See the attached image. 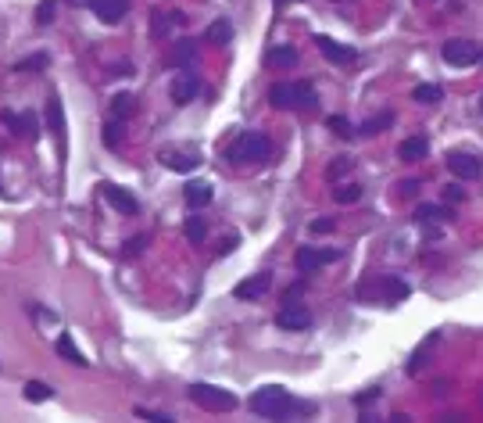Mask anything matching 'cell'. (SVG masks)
Wrapping results in <instances>:
<instances>
[{
  "label": "cell",
  "mask_w": 483,
  "mask_h": 423,
  "mask_svg": "<svg viewBox=\"0 0 483 423\" xmlns=\"http://www.w3.org/2000/svg\"><path fill=\"white\" fill-rule=\"evenodd\" d=\"M251 412L255 416H262V419H287V416H312V405L308 402H301V398H294L287 387H280V384H269V387H258L255 394H251Z\"/></svg>",
  "instance_id": "6da1fadb"
},
{
  "label": "cell",
  "mask_w": 483,
  "mask_h": 423,
  "mask_svg": "<svg viewBox=\"0 0 483 423\" xmlns=\"http://www.w3.org/2000/svg\"><path fill=\"white\" fill-rule=\"evenodd\" d=\"M269 151H273V140H269L265 133L251 129V133H240V136L225 147V158H229L233 165H258V161L269 158Z\"/></svg>",
  "instance_id": "7a4b0ae2"
},
{
  "label": "cell",
  "mask_w": 483,
  "mask_h": 423,
  "mask_svg": "<svg viewBox=\"0 0 483 423\" xmlns=\"http://www.w3.org/2000/svg\"><path fill=\"white\" fill-rule=\"evenodd\" d=\"M269 104L280 108V111H290V108L312 111L315 108V90H312V83H273L269 86Z\"/></svg>",
  "instance_id": "3957f363"
},
{
  "label": "cell",
  "mask_w": 483,
  "mask_h": 423,
  "mask_svg": "<svg viewBox=\"0 0 483 423\" xmlns=\"http://www.w3.org/2000/svg\"><path fill=\"white\" fill-rule=\"evenodd\" d=\"M190 398L204 412H233L236 409V394L225 387H215V384H190Z\"/></svg>",
  "instance_id": "277c9868"
},
{
  "label": "cell",
  "mask_w": 483,
  "mask_h": 423,
  "mask_svg": "<svg viewBox=\"0 0 483 423\" xmlns=\"http://www.w3.org/2000/svg\"><path fill=\"white\" fill-rule=\"evenodd\" d=\"M358 298H376V302H405L408 298V284H401L397 277H372L369 284H362L358 287Z\"/></svg>",
  "instance_id": "5b68a950"
},
{
  "label": "cell",
  "mask_w": 483,
  "mask_h": 423,
  "mask_svg": "<svg viewBox=\"0 0 483 423\" xmlns=\"http://www.w3.org/2000/svg\"><path fill=\"white\" fill-rule=\"evenodd\" d=\"M440 58L454 69H469L476 61H483V47H476L472 40H444L440 47Z\"/></svg>",
  "instance_id": "8992f818"
},
{
  "label": "cell",
  "mask_w": 483,
  "mask_h": 423,
  "mask_svg": "<svg viewBox=\"0 0 483 423\" xmlns=\"http://www.w3.org/2000/svg\"><path fill=\"white\" fill-rule=\"evenodd\" d=\"M97 190H101V197H104V201H108L115 211H122V216H136V211H140V201H136V197H133L126 186H118V183L104 179Z\"/></svg>",
  "instance_id": "52a82bcc"
},
{
  "label": "cell",
  "mask_w": 483,
  "mask_h": 423,
  "mask_svg": "<svg viewBox=\"0 0 483 423\" xmlns=\"http://www.w3.org/2000/svg\"><path fill=\"white\" fill-rule=\"evenodd\" d=\"M158 161H165L172 172H193L200 165V151H193V147H161Z\"/></svg>",
  "instance_id": "ba28073f"
},
{
  "label": "cell",
  "mask_w": 483,
  "mask_h": 423,
  "mask_svg": "<svg viewBox=\"0 0 483 423\" xmlns=\"http://www.w3.org/2000/svg\"><path fill=\"white\" fill-rule=\"evenodd\" d=\"M337 259H340V252H333V248H298L294 266L308 277V273H315V269H322V266H330Z\"/></svg>",
  "instance_id": "9c48e42d"
},
{
  "label": "cell",
  "mask_w": 483,
  "mask_h": 423,
  "mask_svg": "<svg viewBox=\"0 0 483 423\" xmlns=\"http://www.w3.org/2000/svg\"><path fill=\"white\" fill-rule=\"evenodd\" d=\"M447 169H451L458 179H476V176L483 172V161H479L476 154H469V151H451V154H447Z\"/></svg>",
  "instance_id": "30bf717a"
},
{
  "label": "cell",
  "mask_w": 483,
  "mask_h": 423,
  "mask_svg": "<svg viewBox=\"0 0 483 423\" xmlns=\"http://www.w3.org/2000/svg\"><path fill=\"white\" fill-rule=\"evenodd\" d=\"M276 323L283 330H308L312 327V312L305 305H294V302H283V309L276 312Z\"/></svg>",
  "instance_id": "8fae6325"
},
{
  "label": "cell",
  "mask_w": 483,
  "mask_h": 423,
  "mask_svg": "<svg viewBox=\"0 0 483 423\" xmlns=\"http://www.w3.org/2000/svg\"><path fill=\"white\" fill-rule=\"evenodd\" d=\"M168 94H172V101H176V104H190V101L200 94V79H197L193 72H186V69H183V72L172 79Z\"/></svg>",
  "instance_id": "7c38bea8"
},
{
  "label": "cell",
  "mask_w": 483,
  "mask_h": 423,
  "mask_svg": "<svg viewBox=\"0 0 483 423\" xmlns=\"http://www.w3.org/2000/svg\"><path fill=\"white\" fill-rule=\"evenodd\" d=\"M269 287H273V273H255L251 280H244V284H236V287H233V298L255 302V298L269 294Z\"/></svg>",
  "instance_id": "4fadbf2b"
},
{
  "label": "cell",
  "mask_w": 483,
  "mask_h": 423,
  "mask_svg": "<svg viewBox=\"0 0 483 423\" xmlns=\"http://www.w3.org/2000/svg\"><path fill=\"white\" fill-rule=\"evenodd\" d=\"M86 4H90V11H93L101 22L115 26V22H122V19H126L129 0H86Z\"/></svg>",
  "instance_id": "5bb4252c"
},
{
  "label": "cell",
  "mask_w": 483,
  "mask_h": 423,
  "mask_svg": "<svg viewBox=\"0 0 483 423\" xmlns=\"http://www.w3.org/2000/svg\"><path fill=\"white\" fill-rule=\"evenodd\" d=\"M315 47H319L322 58H330L333 65H351V61L358 58L355 47H344V44H337V40H330V36H315Z\"/></svg>",
  "instance_id": "9a60e30c"
},
{
  "label": "cell",
  "mask_w": 483,
  "mask_h": 423,
  "mask_svg": "<svg viewBox=\"0 0 483 423\" xmlns=\"http://www.w3.org/2000/svg\"><path fill=\"white\" fill-rule=\"evenodd\" d=\"M193 58H197V44H193L190 36H186V40H176V44L165 51V65H168V69H186Z\"/></svg>",
  "instance_id": "2e32d148"
},
{
  "label": "cell",
  "mask_w": 483,
  "mask_h": 423,
  "mask_svg": "<svg viewBox=\"0 0 483 423\" xmlns=\"http://www.w3.org/2000/svg\"><path fill=\"white\" fill-rule=\"evenodd\" d=\"M0 122L11 126V129H15V133H22V136H29V140H36V136H40V122H36V115H33V111H26V115H11V111H4V115H0Z\"/></svg>",
  "instance_id": "e0dca14e"
},
{
  "label": "cell",
  "mask_w": 483,
  "mask_h": 423,
  "mask_svg": "<svg viewBox=\"0 0 483 423\" xmlns=\"http://www.w3.org/2000/svg\"><path fill=\"white\" fill-rule=\"evenodd\" d=\"M47 126H51V133H54V140H58V151L65 154V108H61L58 97L47 101Z\"/></svg>",
  "instance_id": "ac0fdd59"
},
{
  "label": "cell",
  "mask_w": 483,
  "mask_h": 423,
  "mask_svg": "<svg viewBox=\"0 0 483 423\" xmlns=\"http://www.w3.org/2000/svg\"><path fill=\"white\" fill-rule=\"evenodd\" d=\"M454 219V208L451 204H419L415 208V223H451Z\"/></svg>",
  "instance_id": "d6986e66"
},
{
  "label": "cell",
  "mask_w": 483,
  "mask_h": 423,
  "mask_svg": "<svg viewBox=\"0 0 483 423\" xmlns=\"http://www.w3.org/2000/svg\"><path fill=\"white\" fill-rule=\"evenodd\" d=\"M265 65H273V69H294V65H298V47H290V44L269 47V54H265Z\"/></svg>",
  "instance_id": "ffe728a7"
},
{
  "label": "cell",
  "mask_w": 483,
  "mask_h": 423,
  "mask_svg": "<svg viewBox=\"0 0 483 423\" xmlns=\"http://www.w3.org/2000/svg\"><path fill=\"white\" fill-rule=\"evenodd\" d=\"M429 154V140L426 136H408V140H401V147H397V158L401 161H419V158H426Z\"/></svg>",
  "instance_id": "44dd1931"
},
{
  "label": "cell",
  "mask_w": 483,
  "mask_h": 423,
  "mask_svg": "<svg viewBox=\"0 0 483 423\" xmlns=\"http://www.w3.org/2000/svg\"><path fill=\"white\" fill-rule=\"evenodd\" d=\"M186 204L190 208H204V204H211V183H204V179H193V183H186Z\"/></svg>",
  "instance_id": "7402d4cb"
},
{
  "label": "cell",
  "mask_w": 483,
  "mask_h": 423,
  "mask_svg": "<svg viewBox=\"0 0 483 423\" xmlns=\"http://www.w3.org/2000/svg\"><path fill=\"white\" fill-rule=\"evenodd\" d=\"M437 341H440V337H437V334H429V337H426V341L419 344V352H412V359H408V366H405V369H408L412 377L426 369V359H429V352L437 348Z\"/></svg>",
  "instance_id": "603a6c76"
},
{
  "label": "cell",
  "mask_w": 483,
  "mask_h": 423,
  "mask_svg": "<svg viewBox=\"0 0 483 423\" xmlns=\"http://www.w3.org/2000/svg\"><path fill=\"white\" fill-rule=\"evenodd\" d=\"M204 40H208V44H215V47H225V44L233 40V26H229V19H215V22L208 26Z\"/></svg>",
  "instance_id": "cb8c5ba5"
},
{
  "label": "cell",
  "mask_w": 483,
  "mask_h": 423,
  "mask_svg": "<svg viewBox=\"0 0 483 423\" xmlns=\"http://www.w3.org/2000/svg\"><path fill=\"white\" fill-rule=\"evenodd\" d=\"M151 19H154V22H151V33H154V36H168L172 26H183V22H186L183 11H172V15H158V11H154Z\"/></svg>",
  "instance_id": "d4e9b609"
},
{
  "label": "cell",
  "mask_w": 483,
  "mask_h": 423,
  "mask_svg": "<svg viewBox=\"0 0 483 423\" xmlns=\"http://www.w3.org/2000/svg\"><path fill=\"white\" fill-rule=\"evenodd\" d=\"M412 101H415V104H437V101H444V86H437V83H419V86L412 90Z\"/></svg>",
  "instance_id": "484cf974"
},
{
  "label": "cell",
  "mask_w": 483,
  "mask_h": 423,
  "mask_svg": "<svg viewBox=\"0 0 483 423\" xmlns=\"http://www.w3.org/2000/svg\"><path fill=\"white\" fill-rule=\"evenodd\" d=\"M390 122H394V115H390V111H383V115H372V119H365V122H362L355 133H358V136H376V133H383Z\"/></svg>",
  "instance_id": "4316f807"
},
{
  "label": "cell",
  "mask_w": 483,
  "mask_h": 423,
  "mask_svg": "<svg viewBox=\"0 0 483 423\" xmlns=\"http://www.w3.org/2000/svg\"><path fill=\"white\" fill-rule=\"evenodd\" d=\"M58 355H61V359H68V362H76V366H90V362H86V355L72 344V337H68V334H61V337H58Z\"/></svg>",
  "instance_id": "83f0119b"
},
{
  "label": "cell",
  "mask_w": 483,
  "mask_h": 423,
  "mask_svg": "<svg viewBox=\"0 0 483 423\" xmlns=\"http://www.w3.org/2000/svg\"><path fill=\"white\" fill-rule=\"evenodd\" d=\"M136 111V97L133 94H115V101H111V119H126V115H133Z\"/></svg>",
  "instance_id": "f1b7e54d"
},
{
  "label": "cell",
  "mask_w": 483,
  "mask_h": 423,
  "mask_svg": "<svg viewBox=\"0 0 483 423\" xmlns=\"http://www.w3.org/2000/svg\"><path fill=\"white\" fill-rule=\"evenodd\" d=\"M183 230H186V241H190V244H204V237H208V223H204L200 216H190Z\"/></svg>",
  "instance_id": "f546056e"
},
{
  "label": "cell",
  "mask_w": 483,
  "mask_h": 423,
  "mask_svg": "<svg viewBox=\"0 0 483 423\" xmlns=\"http://www.w3.org/2000/svg\"><path fill=\"white\" fill-rule=\"evenodd\" d=\"M333 197H337V204H355V201H362V183H344L333 190Z\"/></svg>",
  "instance_id": "4dcf8cb0"
},
{
  "label": "cell",
  "mask_w": 483,
  "mask_h": 423,
  "mask_svg": "<svg viewBox=\"0 0 483 423\" xmlns=\"http://www.w3.org/2000/svg\"><path fill=\"white\" fill-rule=\"evenodd\" d=\"M47 65H51V58H47V54H33V58L15 61V72H44Z\"/></svg>",
  "instance_id": "1f68e13d"
},
{
  "label": "cell",
  "mask_w": 483,
  "mask_h": 423,
  "mask_svg": "<svg viewBox=\"0 0 483 423\" xmlns=\"http://www.w3.org/2000/svg\"><path fill=\"white\" fill-rule=\"evenodd\" d=\"M326 129H333V133H337V136H344V140H351V136H355V126H351L344 115H330V119H326Z\"/></svg>",
  "instance_id": "d6a6232c"
},
{
  "label": "cell",
  "mask_w": 483,
  "mask_h": 423,
  "mask_svg": "<svg viewBox=\"0 0 483 423\" xmlns=\"http://www.w3.org/2000/svg\"><path fill=\"white\" fill-rule=\"evenodd\" d=\"M51 394H54V391H51V384H44V380H29V384H26V398H29V402H47Z\"/></svg>",
  "instance_id": "836d02e7"
},
{
  "label": "cell",
  "mask_w": 483,
  "mask_h": 423,
  "mask_svg": "<svg viewBox=\"0 0 483 423\" xmlns=\"http://www.w3.org/2000/svg\"><path fill=\"white\" fill-rule=\"evenodd\" d=\"M147 244H151V237H147V234H140V237L126 241V244H122V259H136V255H140Z\"/></svg>",
  "instance_id": "e575fe53"
},
{
  "label": "cell",
  "mask_w": 483,
  "mask_h": 423,
  "mask_svg": "<svg viewBox=\"0 0 483 423\" xmlns=\"http://www.w3.org/2000/svg\"><path fill=\"white\" fill-rule=\"evenodd\" d=\"M54 8H58V0H47V4H40V8H36V22H40V26H51V22H54Z\"/></svg>",
  "instance_id": "d590c367"
},
{
  "label": "cell",
  "mask_w": 483,
  "mask_h": 423,
  "mask_svg": "<svg viewBox=\"0 0 483 423\" xmlns=\"http://www.w3.org/2000/svg\"><path fill=\"white\" fill-rule=\"evenodd\" d=\"M347 169H351V161H347V158H333V165L326 169V176H330V179H340Z\"/></svg>",
  "instance_id": "8d00e7d4"
},
{
  "label": "cell",
  "mask_w": 483,
  "mask_h": 423,
  "mask_svg": "<svg viewBox=\"0 0 483 423\" xmlns=\"http://www.w3.org/2000/svg\"><path fill=\"white\" fill-rule=\"evenodd\" d=\"M236 244H240V234H225V237H222V241L215 244V252H218V255H229V252H233Z\"/></svg>",
  "instance_id": "74e56055"
},
{
  "label": "cell",
  "mask_w": 483,
  "mask_h": 423,
  "mask_svg": "<svg viewBox=\"0 0 483 423\" xmlns=\"http://www.w3.org/2000/svg\"><path fill=\"white\" fill-rule=\"evenodd\" d=\"M462 197H465V190H462L458 183H447V186H444V201H447V204H458Z\"/></svg>",
  "instance_id": "f35d334b"
},
{
  "label": "cell",
  "mask_w": 483,
  "mask_h": 423,
  "mask_svg": "<svg viewBox=\"0 0 483 423\" xmlns=\"http://www.w3.org/2000/svg\"><path fill=\"white\" fill-rule=\"evenodd\" d=\"M333 230H337V219H330V216H322V219L312 223V234H333Z\"/></svg>",
  "instance_id": "ab89813d"
},
{
  "label": "cell",
  "mask_w": 483,
  "mask_h": 423,
  "mask_svg": "<svg viewBox=\"0 0 483 423\" xmlns=\"http://www.w3.org/2000/svg\"><path fill=\"white\" fill-rule=\"evenodd\" d=\"M143 419H151V423H176L172 416H165V412H147V409H136Z\"/></svg>",
  "instance_id": "60d3db41"
},
{
  "label": "cell",
  "mask_w": 483,
  "mask_h": 423,
  "mask_svg": "<svg viewBox=\"0 0 483 423\" xmlns=\"http://www.w3.org/2000/svg\"><path fill=\"white\" fill-rule=\"evenodd\" d=\"M104 140H108V147H115V144H118V119H111V122H108V133H104Z\"/></svg>",
  "instance_id": "b9f144b4"
},
{
  "label": "cell",
  "mask_w": 483,
  "mask_h": 423,
  "mask_svg": "<svg viewBox=\"0 0 483 423\" xmlns=\"http://www.w3.org/2000/svg\"><path fill=\"white\" fill-rule=\"evenodd\" d=\"M397 190H401V197H412V194L419 190V179H401V183H397Z\"/></svg>",
  "instance_id": "7bdbcfd3"
},
{
  "label": "cell",
  "mask_w": 483,
  "mask_h": 423,
  "mask_svg": "<svg viewBox=\"0 0 483 423\" xmlns=\"http://www.w3.org/2000/svg\"><path fill=\"white\" fill-rule=\"evenodd\" d=\"M301 291H305V284H294V287H290V291H287V294H283V302H294V298H298V294H301Z\"/></svg>",
  "instance_id": "ee69618b"
},
{
  "label": "cell",
  "mask_w": 483,
  "mask_h": 423,
  "mask_svg": "<svg viewBox=\"0 0 483 423\" xmlns=\"http://www.w3.org/2000/svg\"><path fill=\"white\" fill-rule=\"evenodd\" d=\"M290 4V0H276V8H287Z\"/></svg>",
  "instance_id": "f6af8a7d"
},
{
  "label": "cell",
  "mask_w": 483,
  "mask_h": 423,
  "mask_svg": "<svg viewBox=\"0 0 483 423\" xmlns=\"http://www.w3.org/2000/svg\"><path fill=\"white\" fill-rule=\"evenodd\" d=\"M479 111H483V97H479Z\"/></svg>",
  "instance_id": "bcb514c9"
}]
</instances>
